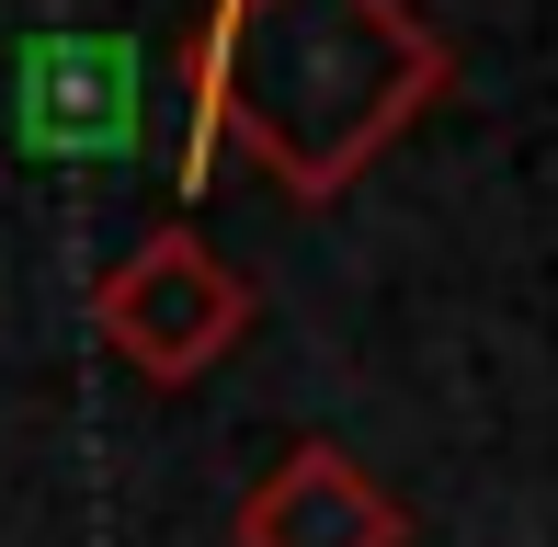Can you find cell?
<instances>
[{
    "instance_id": "277c9868",
    "label": "cell",
    "mask_w": 558,
    "mask_h": 547,
    "mask_svg": "<svg viewBox=\"0 0 558 547\" xmlns=\"http://www.w3.org/2000/svg\"><path fill=\"white\" fill-rule=\"evenodd\" d=\"M399 536H411V513L342 445H286L240 490V547H399Z\"/></svg>"
},
{
    "instance_id": "7a4b0ae2",
    "label": "cell",
    "mask_w": 558,
    "mask_h": 547,
    "mask_svg": "<svg viewBox=\"0 0 558 547\" xmlns=\"http://www.w3.org/2000/svg\"><path fill=\"white\" fill-rule=\"evenodd\" d=\"M92 331L114 342V365H137L148 388H194L228 365V342L251 331V274L206 252L194 229H148L104 285H92Z\"/></svg>"
},
{
    "instance_id": "6da1fadb",
    "label": "cell",
    "mask_w": 558,
    "mask_h": 547,
    "mask_svg": "<svg viewBox=\"0 0 558 547\" xmlns=\"http://www.w3.org/2000/svg\"><path fill=\"white\" fill-rule=\"evenodd\" d=\"M434 92L445 35L411 0H206L183 46V183H206L217 148H251L296 206H331L411 137Z\"/></svg>"
},
{
    "instance_id": "3957f363",
    "label": "cell",
    "mask_w": 558,
    "mask_h": 547,
    "mask_svg": "<svg viewBox=\"0 0 558 547\" xmlns=\"http://www.w3.org/2000/svg\"><path fill=\"white\" fill-rule=\"evenodd\" d=\"M12 137L35 160H125L137 148V46L125 35L12 46Z\"/></svg>"
}]
</instances>
